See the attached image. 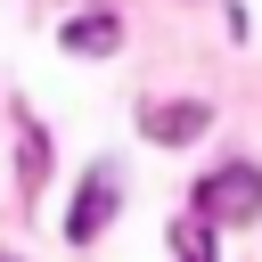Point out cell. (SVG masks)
<instances>
[{
  "label": "cell",
  "instance_id": "1",
  "mask_svg": "<svg viewBox=\"0 0 262 262\" xmlns=\"http://www.w3.org/2000/svg\"><path fill=\"white\" fill-rule=\"evenodd\" d=\"M196 213L205 221H262V172L254 164H221L196 180Z\"/></svg>",
  "mask_w": 262,
  "mask_h": 262
},
{
  "label": "cell",
  "instance_id": "2",
  "mask_svg": "<svg viewBox=\"0 0 262 262\" xmlns=\"http://www.w3.org/2000/svg\"><path fill=\"white\" fill-rule=\"evenodd\" d=\"M115 205H123V196H115V164H90V180H82V196H74V213H66V237L90 246V237L115 221Z\"/></svg>",
  "mask_w": 262,
  "mask_h": 262
},
{
  "label": "cell",
  "instance_id": "3",
  "mask_svg": "<svg viewBox=\"0 0 262 262\" xmlns=\"http://www.w3.org/2000/svg\"><path fill=\"white\" fill-rule=\"evenodd\" d=\"M213 131V106L205 98H164V106H147V139L156 147H188V139H205Z\"/></svg>",
  "mask_w": 262,
  "mask_h": 262
},
{
  "label": "cell",
  "instance_id": "4",
  "mask_svg": "<svg viewBox=\"0 0 262 262\" xmlns=\"http://www.w3.org/2000/svg\"><path fill=\"white\" fill-rule=\"evenodd\" d=\"M74 57H115V41H123V25L106 16V8H90V16H66V33H57Z\"/></svg>",
  "mask_w": 262,
  "mask_h": 262
},
{
  "label": "cell",
  "instance_id": "5",
  "mask_svg": "<svg viewBox=\"0 0 262 262\" xmlns=\"http://www.w3.org/2000/svg\"><path fill=\"white\" fill-rule=\"evenodd\" d=\"M213 229H221V221H205V213H180V221H172V262H221Z\"/></svg>",
  "mask_w": 262,
  "mask_h": 262
},
{
  "label": "cell",
  "instance_id": "6",
  "mask_svg": "<svg viewBox=\"0 0 262 262\" xmlns=\"http://www.w3.org/2000/svg\"><path fill=\"white\" fill-rule=\"evenodd\" d=\"M41 172H49V139L25 123V188H41Z\"/></svg>",
  "mask_w": 262,
  "mask_h": 262
},
{
  "label": "cell",
  "instance_id": "7",
  "mask_svg": "<svg viewBox=\"0 0 262 262\" xmlns=\"http://www.w3.org/2000/svg\"><path fill=\"white\" fill-rule=\"evenodd\" d=\"M0 262H8V254H0Z\"/></svg>",
  "mask_w": 262,
  "mask_h": 262
}]
</instances>
